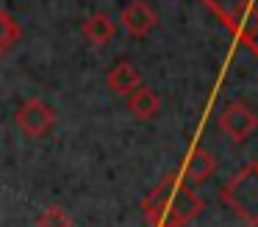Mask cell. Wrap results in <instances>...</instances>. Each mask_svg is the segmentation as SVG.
I'll list each match as a JSON object with an SVG mask.
<instances>
[{
	"label": "cell",
	"mask_w": 258,
	"mask_h": 227,
	"mask_svg": "<svg viewBox=\"0 0 258 227\" xmlns=\"http://www.w3.org/2000/svg\"><path fill=\"white\" fill-rule=\"evenodd\" d=\"M36 227H73V219L61 205H50L36 216Z\"/></svg>",
	"instance_id": "obj_10"
},
{
	"label": "cell",
	"mask_w": 258,
	"mask_h": 227,
	"mask_svg": "<svg viewBox=\"0 0 258 227\" xmlns=\"http://www.w3.org/2000/svg\"><path fill=\"white\" fill-rule=\"evenodd\" d=\"M222 199L236 210L244 224L258 227V164L247 166L222 188Z\"/></svg>",
	"instance_id": "obj_2"
},
{
	"label": "cell",
	"mask_w": 258,
	"mask_h": 227,
	"mask_svg": "<svg viewBox=\"0 0 258 227\" xmlns=\"http://www.w3.org/2000/svg\"><path fill=\"white\" fill-rule=\"evenodd\" d=\"M150 227H186L203 210V197L178 172H169L145 199H142Z\"/></svg>",
	"instance_id": "obj_1"
},
{
	"label": "cell",
	"mask_w": 258,
	"mask_h": 227,
	"mask_svg": "<svg viewBox=\"0 0 258 227\" xmlns=\"http://www.w3.org/2000/svg\"><path fill=\"white\" fill-rule=\"evenodd\" d=\"M14 122L28 138H45L56 127V111L42 97H28L14 111Z\"/></svg>",
	"instance_id": "obj_3"
},
{
	"label": "cell",
	"mask_w": 258,
	"mask_h": 227,
	"mask_svg": "<svg viewBox=\"0 0 258 227\" xmlns=\"http://www.w3.org/2000/svg\"><path fill=\"white\" fill-rule=\"evenodd\" d=\"M214 169H217L214 155L208 153V149H203V147H191L189 155L183 158V166H180L178 175L183 177V180H189V183H203V180H208V177L214 175Z\"/></svg>",
	"instance_id": "obj_6"
},
{
	"label": "cell",
	"mask_w": 258,
	"mask_h": 227,
	"mask_svg": "<svg viewBox=\"0 0 258 227\" xmlns=\"http://www.w3.org/2000/svg\"><path fill=\"white\" fill-rule=\"evenodd\" d=\"M255 125H258L255 114H252L244 103H230L228 108L222 111V116H219V127H222L233 141L247 138L252 130H255Z\"/></svg>",
	"instance_id": "obj_4"
},
{
	"label": "cell",
	"mask_w": 258,
	"mask_h": 227,
	"mask_svg": "<svg viewBox=\"0 0 258 227\" xmlns=\"http://www.w3.org/2000/svg\"><path fill=\"white\" fill-rule=\"evenodd\" d=\"M17 39H20V25L6 14V11L0 9V55L6 53Z\"/></svg>",
	"instance_id": "obj_11"
},
{
	"label": "cell",
	"mask_w": 258,
	"mask_h": 227,
	"mask_svg": "<svg viewBox=\"0 0 258 227\" xmlns=\"http://www.w3.org/2000/svg\"><path fill=\"white\" fill-rule=\"evenodd\" d=\"M81 33H84V39L89 44L103 47V44H108L114 39V33H117V22H114L106 11H95V14H89L84 22H81Z\"/></svg>",
	"instance_id": "obj_7"
},
{
	"label": "cell",
	"mask_w": 258,
	"mask_h": 227,
	"mask_svg": "<svg viewBox=\"0 0 258 227\" xmlns=\"http://www.w3.org/2000/svg\"><path fill=\"white\" fill-rule=\"evenodd\" d=\"M119 22H122V28L131 33V36L139 39V36H147V33L158 25V14L153 11L150 3H145V0H134V3L125 6Z\"/></svg>",
	"instance_id": "obj_5"
},
{
	"label": "cell",
	"mask_w": 258,
	"mask_h": 227,
	"mask_svg": "<svg viewBox=\"0 0 258 227\" xmlns=\"http://www.w3.org/2000/svg\"><path fill=\"white\" fill-rule=\"evenodd\" d=\"M106 83H108V89H111L114 94H122V97H128L134 89L142 86V72L136 69L131 61H119V64H114L111 69H108Z\"/></svg>",
	"instance_id": "obj_8"
},
{
	"label": "cell",
	"mask_w": 258,
	"mask_h": 227,
	"mask_svg": "<svg viewBox=\"0 0 258 227\" xmlns=\"http://www.w3.org/2000/svg\"><path fill=\"white\" fill-rule=\"evenodd\" d=\"M125 105H128V111L136 116V119H153V116H158V111H161V100H158V94L153 92V89H147L145 83L128 94Z\"/></svg>",
	"instance_id": "obj_9"
}]
</instances>
